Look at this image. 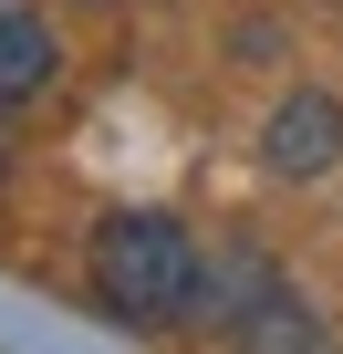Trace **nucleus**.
Segmentation results:
<instances>
[{
  "label": "nucleus",
  "mask_w": 343,
  "mask_h": 354,
  "mask_svg": "<svg viewBox=\"0 0 343 354\" xmlns=\"http://www.w3.org/2000/svg\"><path fill=\"white\" fill-rule=\"evenodd\" d=\"M198 281L208 271H198V250H188L177 219L125 209V219L94 230V302L115 323H177V313H198Z\"/></svg>",
  "instance_id": "1"
},
{
  "label": "nucleus",
  "mask_w": 343,
  "mask_h": 354,
  "mask_svg": "<svg viewBox=\"0 0 343 354\" xmlns=\"http://www.w3.org/2000/svg\"><path fill=\"white\" fill-rule=\"evenodd\" d=\"M343 156V104L333 94H291L281 115H271V167L281 177H322Z\"/></svg>",
  "instance_id": "2"
},
{
  "label": "nucleus",
  "mask_w": 343,
  "mask_h": 354,
  "mask_svg": "<svg viewBox=\"0 0 343 354\" xmlns=\"http://www.w3.org/2000/svg\"><path fill=\"white\" fill-rule=\"evenodd\" d=\"M198 302H208V323H229V333H260L271 313H281V281H271V261H250V250H229L208 281H198Z\"/></svg>",
  "instance_id": "3"
},
{
  "label": "nucleus",
  "mask_w": 343,
  "mask_h": 354,
  "mask_svg": "<svg viewBox=\"0 0 343 354\" xmlns=\"http://www.w3.org/2000/svg\"><path fill=\"white\" fill-rule=\"evenodd\" d=\"M52 84V21L32 0H0V104H21Z\"/></svg>",
  "instance_id": "4"
}]
</instances>
